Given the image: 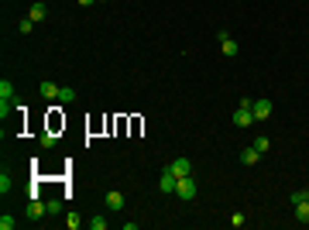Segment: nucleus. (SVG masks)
Here are the masks:
<instances>
[{
    "label": "nucleus",
    "instance_id": "f257e3e1",
    "mask_svg": "<svg viewBox=\"0 0 309 230\" xmlns=\"http://www.w3.org/2000/svg\"><path fill=\"white\" fill-rule=\"evenodd\" d=\"M175 186H179V175H175L172 169L165 165V169H162V175H158V189H162V192H169V196H172V192H175Z\"/></svg>",
    "mask_w": 309,
    "mask_h": 230
},
{
    "label": "nucleus",
    "instance_id": "f03ea898",
    "mask_svg": "<svg viewBox=\"0 0 309 230\" xmlns=\"http://www.w3.org/2000/svg\"><path fill=\"white\" fill-rule=\"evenodd\" d=\"M175 196H179V199H193V196H196V179H193V175H182V179H179Z\"/></svg>",
    "mask_w": 309,
    "mask_h": 230
},
{
    "label": "nucleus",
    "instance_id": "7ed1b4c3",
    "mask_svg": "<svg viewBox=\"0 0 309 230\" xmlns=\"http://www.w3.org/2000/svg\"><path fill=\"white\" fill-rule=\"evenodd\" d=\"M24 216H28V220H41V216H48V203H41L38 196H35V199L24 206Z\"/></svg>",
    "mask_w": 309,
    "mask_h": 230
},
{
    "label": "nucleus",
    "instance_id": "20e7f679",
    "mask_svg": "<svg viewBox=\"0 0 309 230\" xmlns=\"http://www.w3.org/2000/svg\"><path fill=\"white\" fill-rule=\"evenodd\" d=\"M251 114H254V120H268L271 117V100H254Z\"/></svg>",
    "mask_w": 309,
    "mask_h": 230
},
{
    "label": "nucleus",
    "instance_id": "39448f33",
    "mask_svg": "<svg viewBox=\"0 0 309 230\" xmlns=\"http://www.w3.org/2000/svg\"><path fill=\"white\" fill-rule=\"evenodd\" d=\"M220 52H223L227 58H234L237 52H241V45H237V41H234L230 35H220Z\"/></svg>",
    "mask_w": 309,
    "mask_h": 230
},
{
    "label": "nucleus",
    "instance_id": "423d86ee",
    "mask_svg": "<svg viewBox=\"0 0 309 230\" xmlns=\"http://www.w3.org/2000/svg\"><path fill=\"white\" fill-rule=\"evenodd\" d=\"M169 169H172V172L179 175V179H182V175H193V162H189V158H175Z\"/></svg>",
    "mask_w": 309,
    "mask_h": 230
},
{
    "label": "nucleus",
    "instance_id": "0eeeda50",
    "mask_svg": "<svg viewBox=\"0 0 309 230\" xmlns=\"http://www.w3.org/2000/svg\"><path fill=\"white\" fill-rule=\"evenodd\" d=\"M254 124V114L251 110H244V107H237V114H234V127H251Z\"/></svg>",
    "mask_w": 309,
    "mask_h": 230
},
{
    "label": "nucleus",
    "instance_id": "6e6552de",
    "mask_svg": "<svg viewBox=\"0 0 309 230\" xmlns=\"http://www.w3.org/2000/svg\"><path fill=\"white\" fill-rule=\"evenodd\" d=\"M28 18H31L35 24H38V21H45V18H48V7H45L41 0H35V4H31V11H28Z\"/></svg>",
    "mask_w": 309,
    "mask_h": 230
},
{
    "label": "nucleus",
    "instance_id": "1a4fd4ad",
    "mask_svg": "<svg viewBox=\"0 0 309 230\" xmlns=\"http://www.w3.org/2000/svg\"><path fill=\"white\" fill-rule=\"evenodd\" d=\"M124 203H127V199H124V192H107V210H124Z\"/></svg>",
    "mask_w": 309,
    "mask_h": 230
},
{
    "label": "nucleus",
    "instance_id": "9d476101",
    "mask_svg": "<svg viewBox=\"0 0 309 230\" xmlns=\"http://www.w3.org/2000/svg\"><path fill=\"white\" fill-rule=\"evenodd\" d=\"M38 90H41V96H45V100H58V90H62V86H58V83H48V79H45Z\"/></svg>",
    "mask_w": 309,
    "mask_h": 230
},
{
    "label": "nucleus",
    "instance_id": "9b49d317",
    "mask_svg": "<svg viewBox=\"0 0 309 230\" xmlns=\"http://www.w3.org/2000/svg\"><path fill=\"white\" fill-rule=\"evenodd\" d=\"M241 162H244V165H258V162H261V151H258V148H244V151H241Z\"/></svg>",
    "mask_w": 309,
    "mask_h": 230
},
{
    "label": "nucleus",
    "instance_id": "f8f14e48",
    "mask_svg": "<svg viewBox=\"0 0 309 230\" xmlns=\"http://www.w3.org/2000/svg\"><path fill=\"white\" fill-rule=\"evenodd\" d=\"M295 220H299V223H309V199L295 203Z\"/></svg>",
    "mask_w": 309,
    "mask_h": 230
},
{
    "label": "nucleus",
    "instance_id": "ddd939ff",
    "mask_svg": "<svg viewBox=\"0 0 309 230\" xmlns=\"http://www.w3.org/2000/svg\"><path fill=\"white\" fill-rule=\"evenodd\" d=\"M79 96H76V90H72V86H62V90H58V103H76Z\"/></svg>",
    "mask_w": 309,
    "mask_h": 230
},
{
    "label": "nucleus",
    "instance_id": "4468645a",
    "mask_svg": "<svg viewBox=\"0 0 309 230\" xmlns=\"http://www.w3.org/2000/svg\"><path fill=\"white\" fill-rule=\"evenodd\" d=\"M0 100H14V83L11 79H0Z\"/></svg>",
    "mask_w": 309,
    "mask_h": 230
},
{
    "label": "nucleus",
    "instance_id": "2eb2a0df",
    "mask_svg": "<svg viewBox=\"0 0 309 230\" xmlns=\"http://www.w3.org/2000/svg\"><path fill=\"white\" fill-rule=\"evenodd\" d=\"M65 227H69V230H79V227H83V216H79V213H69V216H65Z\"/></svg>",
    "mask_w": 309,
    "mask_h": 230
},
{
    "label": "nucleus",
    "instance_id": "dca6fc26",
    "mask_svg": "<svg viewBox=\"0 0 309 230\" xmlns=\"http://www.w3.org/2000/svg\"><path fill=\"white\" fill-rule=\"evenodd\" d=\"M90 227H93V230H107V227H110V220H107V216H90Z\"/></svg>",
    "mask_w": 309,
    "mask_h": 230
},
{
    "label": "nucleus",
    "instance_id": "f3484780",
    "mask_svg": "<svg viewBox=\"0 0 309 230\" xmlns=\"http://www.w3.org/2000/svg\"><path fill=\"white\" fill-rule=\"evenodd\" d=\"M18 31H21V35H31V31H35V21H31V18H24V21L18 24Z\"/></svg>",
    "mask_w": 309,
    "mask_h": 230
},
{
    "label": "nucleus",
    "instance_id": "a211bd4d",
    "mask_svg": "<svg viewBox=\"0 0 309 230\" xmlns=\"http://www.w3.org/2000/svg\"><path fill=\"white\" fill-rule=\"evenodd\" d=\"M11 186H14V179H11L7 172H4V175H0V192L7 196V192H11Z\"/></svg>",
    "mask_w": 309,
    "mask_h": 230
},
{
    "label": "nucleus",
    "instance_id": "6ab92c4d",
    "mask_svg": "<svg viewBox=\"0 0 309 230\" xmlns=\"http://www.w3.org/2000/svg\"><path fill=\"white\" fill-rule=\"evenodd\" d=\"M254 148H258V151L265 155V151L271 148V141H268V137H254Z\"/></svg>",
    "mask_w": 309,
    "mask_h": 230
},
{
    "label": "nucleus",
    "instance_id": "aec40b11",
    "mask_svg": "<svg viewBox=\"0 0 309 230\" xmlns=\"http://www.w3.org/2000/svg\"><path fill=\"white\" fill-rule=\"evenodd\" d=\"M14 227H18L14 216H0V230H14Z\"/></svg>",
    "mask_w": 309,
    "mask_h": 230
},
{
    "label": "nucleus",
    "instance_id": "412c9836",
    "mask_svg": "<svg viewBox=\"0 0 309 230\" xmlns=\"http://www.w3.org/2000/svg\"><path fill=\"white\" fill-rule=\"evenodd\" d=\"M62 213V203L58 199H48V216H58Z\"/></svg>",
    "mask_w": 309,
    "mask_h": 230
},
{
    "label": "nucleus",
    "instance_id": "4be33fe9",
    "mask_svg": "<svg viewBox=\"0 0 309 230\" xmlns=\"http://www.w3.org/2000/svg\"><path fill=\"white\" fill-rule=\"evenodd\" d=\"M289 199H292V206H295V203H302V199H309V192H306V189H299V192H292Z\"/></svg>",
    "mask_w": 309,
    "mask_h": 230
},
{
    "label": "nucleus",
    "instance_id": "5701e85b",
    "mask_svg": "<svg viewBox=\"0 0 309 230\" xmlns=\"http://www.w3.org/2000/svg\"><path fill=\"white\" fill-rule=\"evenodd\" d=\"M11 110H14V107H11V100H0V117H4V120H7Z\"/></svg>",
    "mask_w": 309,
    "mask_h": 230
},
{
    "label": "nucleus",
    "instance_id": "b1692460",
    "mask_svg": "<svg viewBox=\"0 0 309 230\" xmlns=\"http://www.w3.org/2000/svg\"><path fill=\"white\" fill-rule=\"evenodd\" d=\"M230 227H244V213H234V216H230Z\"/></svg>",
    "mask_w": 309,
    "mask_h": 230
},
{
    "label": "nucleus",
    "instance_id": "393cba45",
    "mask_svg": "<svg viewBox=\"0 0 309 230\" xmlns=\"http://www.w3.org/2000/svg\"><path fill=\"white\" fill-rule=\"evenodd\" d=\"M79 4H83V7H90V4H97V0H79Z\"/></svg>",
    "mask_w": 309,
    "mask_h": 230
},
{
    "label": "nucleus",
    "instance_id": "a878e982",
    "mask_svg": "<svg viewBox=\"0 0 309 230\" xmlns=\"http://www.w3.org/2000/svg\"><path fill=\"white\" fill-rule=\"evenodd\" d=\"M97 4H100V0H97Z\"/></svg>",
    "mask_w": 309,
    "mask_h": 230
}]
</instances>
